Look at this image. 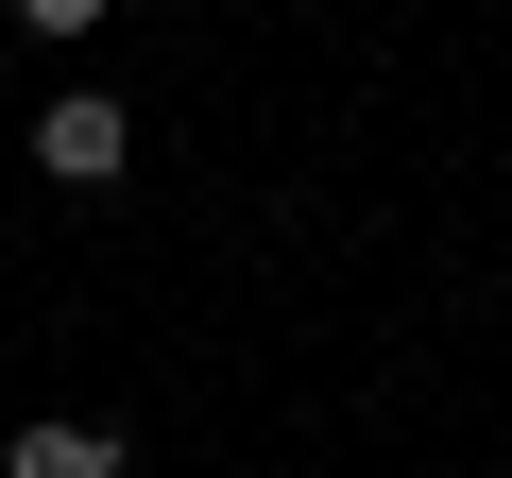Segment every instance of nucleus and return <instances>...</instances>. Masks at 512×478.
<instances>
[{"instance_id":"nucleus-2","label":"nucleus","mask_w":512,"mask_h":478,"mask_svg":"<svg viewBox=\"0 0 512 478\" xmlns=\"http://www.w3.org/2000/svg\"><path fill=\"white\" fill-rule=\"evenodd\" d=\"M0 478H120V444H103V427H18Z\"/></svg>"},{"instance_id":"nucleus-1","label":"nucleus","mask_w":512,"mask_h":478,"mask_svg":"<svg viewBox=\"0 0 512 478\" xmlns=\"http://www.w3.org/2000/svg\"><path fill=\"white\" fill-rule=\"evenodd\" d=\"M35 171H52V188H120V171H137V120H120L103 86H69V103L35 120Z\"/></svg>"},{"instance_id":"nucleus-3","label":"nucleus","mask_w":512,"mask_h":478,"mask_svg":"<svg viewBox=\"0 0 512 478\" xmlns=\"http://www.w3.org/2000/svg\"><path fill=\"white\" fill-rule=\"evenodd\" d=\"M86 18H103V0H18V35H52V52H69Z\"/></svg>"}]
</instances>
